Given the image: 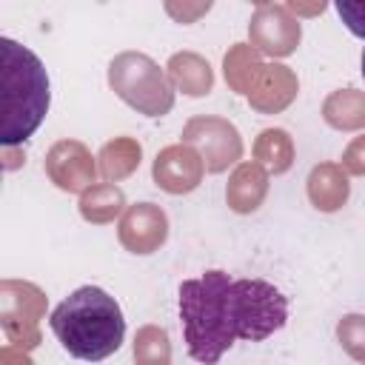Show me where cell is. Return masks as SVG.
<instances>
[{"mask_svg":"<svg viewBox=\"0 0 365 365\" xmlns=\"http://www.w3.org/2000/svg\"><path fill=\"white\" fill-rule=\"evenodd\" d=\"M180 322L185 351L200 365H214L237 342H262L288 322V297L268 279L205 271L180 282Z\"/></svg>","mask_w":365,"mask_h":365,"instance_id":"obj_1","label":"cell"},{"mask_svg":"<svg viewBox=\"0 0 365 365\" xmlns=\"http://www.w3.org/2000/svg\"><path fill=\"white\" fill-rule=\"evenodd\" d=\"M48 328L63 351H68V356L83 362H103L120 351L125 336V317L108 291L83 285L51 311Z\"/></svg>","mask_w":365,"mask_h":365,"instance_id":"obj_2","label":"cell"},{"mask_svg":"<svg viewBox=\"0 0 365 365\" xmlns=\"http://www.w3.org/2000/svg\"><path fill=\"white\" fill-rule=\"evenodd\" d=\"M51 88L43 60L11 37H0V143H26L48 114Z\"/></svg>","mask_w":365,"mask_h":365,"instance_id":"obj_3","label":"cell"},{"mask_svg":"<svg viewBox=\"0 0 365 365\" xmlns=\"http://www.w3.org/2000/svg\"><path fill=\"white\" fill-rule=\"evenodd\" d=\"M334 9H336V14H339L342 26H345L354 37L365 40V0H336Z\"/></svg>","mask_w":365,"mask_h":365,"instance_id":"obj_4","label":"cell"},{"mask_svg":"<svg viewBox=\"0 0 365 365\" xmlns=\"http://www.w3.org/2000/svg\"><path fill=\"white\" fill-rule=\"evenodd\" d=\"M359 71H362V80H365V48H362V60H359Z\"/></svg>","mask_w":365,"mask_h":365,"instance_id":"obj_5","label":"cell"}]
</instances>
